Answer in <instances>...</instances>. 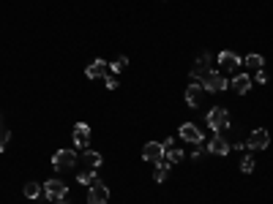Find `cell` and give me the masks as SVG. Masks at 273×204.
Returning <instances> with one entry per match:
<instances>
[{
    "instance_id": "1",
    "label": "cell",
    "mask_w": 273,
    "mask_h": 204,
    "mask_svg": "<svg viewBox=\"0 0 273 204\" xmlns=\"http://www.w3.org/2000/svg\"><path fill=\"white\" fill-rule=\"evenodd\" d=\"M205 122H208V128H213V131H224V128L230 125V112L224 106H213L208 112V117H205Z\"/></svg>"
},
{
    "instance_id": "2",
    "label": "cell",
    "mask_w": 273,
    "mask_h": 204,
    "mask_svg": "<svg viewBox=\"0 0 273 204\" xmlns=\"http://www.w3.org/2000/svg\"><path fill=\"white\" fill-rule=\"evenodd\" d=\"M199 85H202V90H205V93H222V90H227V87H230V82H227V77H224V74L210 71L208 77L199 82Z\"/></svg>"
},
{
    "instance_id": "3",
    "label": "cell",
    "mask_w": 273,
    "mask_h": 204,
    "mask_svg": "<svg viewBox=\"0 0 273 204\" xmlns=\"http://www.w3.org/2000/svg\"><path fill=\"white\" fill-rule=\"evenodd\" d=\"M52 166L58 169V172H69V169L77 166V153L74 150H58L55 155H52Z\"/></svg>"
},
{
    "instance_id": "4",
    "label": "cell",
    "mask_w": 273,
    "mask_h": 204,
    "mask_svg": "<svg viewBox=\"0 0 273 204\" xmlns=\"http://www.w3.org/2000/svg\"><path fill=\"white\" fill-rule=\"evenodd\" d=\"M41 188H44V196L49 201H63L66 196H69V188H66L63 180H46Z\"/></svg>"
},
{
    "instance_id": "5",
    "label": "cell",
    "mask_w": 273,
    "mask_h": 204,
    "mask_svg": "<svg viewBox=\"0 0 273 204\" xmlns=\"http://www.w3.org/2000/svg\"><path fill=\"white\" fill-rule=\"evenodd\" d=\"M110 201V188L104 185V182H93L88 188V204H106Z\"/></svg>"
},
{
    "instance_id": "6",
    "label": "cell",
    "mask_w": 273,
    "mask_h": 204,
    "mask_svg": "<svg viewBox=\"0 0 273 204\" xmlns=\"http://www.w3.org/2000/svg\"><path fill=\"white\" fill-rule=\"evenodd\" d=\"M251 150H268L270 145V133L265 131V128H254V131L249 133V142H246Z\"/></svg>"
},
{
    "instance_id": "7",
    "label": "cell",
    "mask_w": 273,
    "mask_h": 204,
    "mask_svg": "<svg viewBox=\"0 0 273 204\" xmlns=\"http://www.w3.org/2000/svg\"><path fill=\"white\" fill-rule=\"evenodd\" d=\"M181 139L189 142V145H202V131H199V125H194V122H183Z\"/></svg>"
},
{
    "instance_id": "8",
    "label": "cell",
    "mask_w": 273,
    "mask_h": 204,
    "mask_svg": "<svg viewBox=\"0 0 273 204\" xmlns=\"http://www.w3.org/2000/svg\"><path fill=\"white\" fill-rule=\"evenodd\" d=\"M219 65L224 68V71H238V68L243 65V57H238L235 52H230V49H224L222 54H219Z\"/></svg>"
},
{
    "instance_id": "9",
    "label": "cell",
    "mask_w": 273,
    "mask_h": 204,
    "mask_svg": "<svg viewBox=\"0 0 273 204\" xmlns=\"http://www.w3.org/2000/svg\"><path fill=\"white\" fill-rule=\"evenodd\" d=\"M85 74H88V79H106L110 77V63H106V60H93V63L85 68Z\"/></svg>"
},
{
    "instance_id": "10",
    "label": "cell",
    "mask_w": 273,
    "mask_h": 204,
    "mask_svg": "<svg viewBox=\"0 0 273 204\" xmlns=\"http://www.w3.org/2000/svg\"><path fill=\"white\" fill-rule=\"evenodd\" d=\"M202 98H205V90H202L199 82H194V85L186 87V104H189L191 109H197L199 104H202Z\"/></svg>"
},
{
    "instance_id": "11",
    "label": "cell",
    "mask_w": 273,
    "mask_h": 204,
    "mask_svg": "<svg viewBox=\"0 0 273 204\" xmlns=\"http://www.w3.org/2000/svg\"><path fill=\"white\" fill-rule=\"evenodd\" d=\"M210 74V54H202V57L194 63V68H191V79H205Z\"/></svg>"
},
{
    "instance_id": "12",
    "label": "cell",
    "mask_w": 273,
    "mask_h": 204,
    "mask_svg": "<svg viewBox=\"0 0 273 204\" xmlns=\"http://www.w3.org/2000/svg\"><path fill=\"white\" fill-rule=\"evenodd\" d=\"M142 158L145 161H161L164 158V145H158V142H148V145L142 147Z\"/></svg>"
},
{
    "instance_id": "13",
    "label": "cell",
    "mask_w": 273,
    "mask_h": 204,
    "mask_svg": "<svg viewBox=\"0 0 273 204\" xmlns=\"http://www.w3.org/2000/svg\"><path fill=\"white\" fill-rule=\"evenodd\" d=\"M230 150H232V147L227 145V139H224L222 133H216V136L208 142V153H213V155H227Z\"/></svg>"
},
{
    "instance_id": "14",
    "label": "cell",
    "mask_w": 273,
    "mask_h": 204,
    "mask_svg": "<svg viewBox=\"0 0 273 204\" xmlns=\"http://www.w3.org/2000/svg\"><path fill=\"white\" fill-rule=\"evenodd\" d=\"M90 142V125L88 122H77L74 125V145L77 147H88Z\"/></svg>"
},
{
    "instance_id": "15",
    "label": "cell",
    "mask_w": 273,
    "mask_h": 204,
    "mask_svg": "<svg viewBox=\"0 0 273 204\" xmlns=\"http://www.w3.org/2000/svg\"><path fill=\"white\" fill-rule=\"evenodd\" d=\"M251 85H254V79H251L249 74H238V77L230 82V87H232L235 93H241V95H243V93H249V90H251Z\"/></svg>"
},
{
    "instance_id": "16",
    "label": "cell",
    "mask_w": 273,
    "mask_h": 204,
    "mask_svg": "<svg viewBox=\"0 0 273 204\" xmlns=\"http://www.w3.org/2000/svg\"><path fill=\"white\" fill-rule=\"evenodd\" d=\"M170 169H172V163L170 161H156V169H153V180H156V182H164V180H167V177H170Z\"/></svg>"
},
{
    "instance_id": "17",
    "label": "cell",
    "mask_w": 273,
    "mask_h": 204,
    "mask_svg": "<svg viewBox=\"0 0 273 204\" xmlns=\"http://www.w3.org/2000/svg\"><path fill=\"white\" fill-rule=\"evenodd\" d=\"M82 161H85V166H90V169H98V166H101V153H96V150H85Z\"/></svg>"
},
{
    "instance_id": "18",
    "label": "cell",
    "mask_w": 273,
    "mask_h": 204,
    "mask_svg": "<svg viewBox=\"0 0 273 204\" xmlns=\"http://www.w3.org/2000/svg\"><path fill=\"white\" fill-rule=\"evenodd\" d=\"M77 182H82V185H88V188H90L93 182H96V169H90V166H88V169H82V172L77 174Z\"/></svg>"
},
{
    "instance_id": "19",
    "label": "cell",
    "mask_w": 273,
    "mask_h": 204,
    "mask_svg": "<svg viewBox=\"0 0 273 204\" xmlns=\"http://www.w3.org/2000/svg\"><path fill=\"white\" fill-rule=\"evenodd\" d=\"M246 68H254V71H259V68L265 65V60H262V54H257V52H251V54H246Z\"/></svg>"
},
{
    "instance_id": "20",
    "label": "cell",
    "mask_w": 273,
    "mask_h": 204,
    "mask_svg": "<svg viewBox=\"0 0 273 204\" xmlns=\"http://www.w3.org/2000/svg\"><path fill=\"white\" fill-rule=\"evenodd\" d=\"M164 161H170V163L183 161V150L181 147H164Z\"/></svg>"
},
{
    "instance_id": "21",
    "label": "cell",
    "mask_w": 273,
    "mask_h": 204,
    "mask_svg": "<svg viewBox=\"0 0 273 204\" xmlns=\"http://www.w3.org/2000/svg\"><path fill=\"white\" fill-rule=\"evenodd\" d=\"M126 68H129V57H126V54H121L118 60H112V63H110V74H115V77H118V74L126 71Z\"/></svg>"
},
{
    "instance_id": "22",
    "label": "cell",
    "mask_w": 273,
    "mask_h": 204,
    "mask_svg": "<svg viewBox=\"0 0 273 204\" xmlns=\"http://www.w3.org/2000/svg\"><path fill=\"white\" fill-rule=\"evenodd\" d=\"M41 193H44V188L38 185V182H25V196H28V199H38Z\"/></svg>"
},
{
    "instance_id": "23",
    "label": "cell",
    "mask_w": 273,
    "mask_h": 204,
    "mask_svg": "<svg viewBox=\"0 0 273 204\" xmlns=\"http://www.w3.org/2000/svg\"><path fill=\"white\" fill-rule=\"evenodd\" d=\"M9 142H11V131H9L6 125H0V153L6 150V145H9Z\"/></svg>"
},
{
    "instance_id": "24",
    "label": "cell",
    "mask_w": 273,
    "mask_h": 204,
    "mask_svg": "<svg viewBox=\"0 0 273 204\" xmlns=\"http://www.w3.org/2000/svg\"><path fill=\"white\" fill-rule=\"evenodd\" d=\"M254 166H257L254 158H243V161H241V172H243V174H251V172H254Z\"/></svg>"
},
{
    "instance_id": "25",
    "label": "cell",
    "mask_w": 273,
    "mask_h": 204,
    "mask_svg": "<svg viewBox=\"0 0 273 204\" xmlns=\"http://www.w3.org/2000/svg\"><path fill=\"white\" fill-rule=\"evenodd\" d=\"M254 82H259V85H268V71H265V68H259L257 77H254Z\"/></svg>"
},
{
    "instance_id": "26",
    "label": "cell",
    "mask_w": 273,
    "mask_h": 204,
    "mask_svg": "<svg viewBox=\"0 0 273 204\" xmlns=\"http://www.w3.org/2000/svg\"><path fill=\"white\" fill-rule=\"evenodd\" d=\"M104 82H106V87H110V90H115V87H118V82H115V74H110V77H106Z\"/></svg>"
},
{
    "instance_id": "27",
    "label": "cell",
    "mask_w": 273,
    "mask_h": 204,
    "mask_svg": "<svg viewBox=\"0 0 273 204\" xmlns=\"http://www.w3.org/2000/svg\"><path fill=\"white\" fill-rule=\"evenodd\" d=\"M55 204H69V201H66V199H63V201H55Z\"/></svg>"
}]
</instances>
